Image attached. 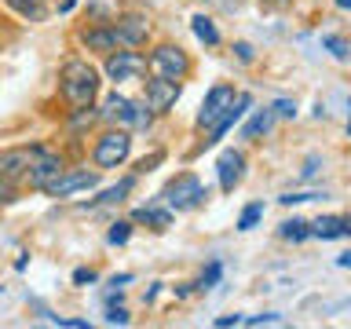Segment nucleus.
<instances>
[{
	"label": "nucleus",
	"instance_id": "nucleus-41",
	"mask_svg": "<svg viewBox=\"0 0 351 329\" xmlns=\"http://www.w3.org/2000/svg\"><path fill=\"white\" fill-rule=\"evenodd\" d=\"M348 136H351V114H348Z\"/></svg>",
	"mask_w": 351,
	"mask_h": 329
},
{
	"label": "nucleus",
	"instance_id": "nucleus-2",
	"mask_svg": "<svg viewBox=\"0 0 351 329\" xmlns=\"http://www.w3.org/2000/svg\"><path fill=\"white\" fill-rule=\"evenodd\" d=\"M95 110H99V121H103V125H117V128H128V132L154 125V114L143 106V99H128L125 92H117V88Z\"/></svg>",
	"mask_w": 351,
	"mask_h": 329
},
{
	"label": "nucleus",
	"instance_id": "nucleus-35",
	"mask_svg": "<svg viewBox=\"0 0 351 329\" xmlns=\"http://www.w3.org/2000/svg\"><path fill=\"white\" fill-rule=\"evenodd\" d=\"M11 197H15V183H8L4 175H0V205L11 202Z\"/></svg>",
	"mask_w": 351,
	"mask_h": 329
},
{
	"label": "nucleus",
	"instance_id": "nucleus-23",
	"mask_svg": "<svg viewBox=\"0 0 351 329\" xmlns=\"http://www.w3.org/2000/svg\"><path fill=\"white\" fill-rule=\"evenodd\" d=\"M219 278H223V263L213 260V263H208V267L202 271V278L194 282V289H197V293H208V289H216V282H219Z\"/></svg>",
	"mask_w": 351,
	"mask_h": 329
},
{
	"label": "nucleus",
	"instance_id": "nucleus-37",
	"mask_svg": "<svg viewBox=\"0 0 351 329\" xmlns=\"http://www.w3.org/2000/svg\"><path fill=\"white\" fill-rule=\"evenodd\" d=\"M337 267H351V252H344V256L337 260Z\"/></svg>",
	"mask_w": 351,
	"mask_h": 329
},
{
	"label": "nucleus",
	"instance_id": "nucleus-32",
	"mask_svg": "<svg viewBox=\"0 0 351 329\" xmlns=\"http://www.w3.org/2000/svg\"><path fill=\"white\" fill-rule=\"evenodd\" d=\"M241 322H245V326H271V322H282V318L274 315V311H267V315H252V318H241Z\"/></svg>",
	"mask_w": 351,
	"mask_h": 329
},
{
	"label": "nucleus",
	"instance_id": "nucleus-29",
	"mask_svg": "<svg viewBox=\"0 0 351 329\" xmlns=\"http://www.w3.org/2000/svg\"><path fill=\"white\" fill-rule=\"evenodd\" d=\"M92 282H99V271L95 267H77L73 271V285H92Z\"/></svg>",
	"mask_w": 351,
	"mask_h": 329
},
{
	"label": "nucleus",
	"instance_id": "nucleus-12",
	"mask_svg": "<svg viewBox=\"0 0 351 329\" xmlns=\"http://www.w3.org/2000/svg\"><path fill=\"white\" fill-rule=\"evenodd\" d=\"M114 29L121 37V48H143L150 40V19L143 11H121L114 19Z\"/></svg>",
	"mask_w": 351,
	"mask_h": 329
},
{
	"label": "nucleus",
	"instance_id": "nucleus-27",
	"mask_svg": "<svg viewBox=\"0 0 351 329\" xmlns=\"http://www.w3.org/2000/svg\"><path fill=\"white\" fill-rule=\"evenodd\" d=\"M322 44H326V48L337 55V59H348V40H344V37H337V33H326Z\"/></svg>",
	"mask_w": 351,
	"mask_h": 329
},
{
	"label": "nucleus",
	"instance_id": "nucleus-4",
	"mask_svg": "<svg viewBox=\"0 0 351 329\" xmlns=\"http://www.w3.org/2000/svg\"><path fill=\"white\" fill-rule=\"evenodd\" d=\"M205 202H208V186L197 180L194 172L172 175L161 191V205H169L172 212H194V208H202Z\"/></svg>",
	"mask_w": 351,
	"mask_h": 329
},
{
	"label": "nucleus",
	"instance_id": "nucleus-8",
	"mask_svg": "<svg viewBox=\"0 0 351 329\" xmlns=\"http://www.w3.org/2000/svg\"><path fill=\"white\" fill-rule=\"evenodd\" d=\"M234 99H238V88L230 84V81H219V84H213V88H208V92H205L202 106H197L194 128H197V132H208V128H213L219 117L227 114L230 106H234Z\"/></svg>",
	"mask_w": 351,
	"mask_h": 329
},
{
	"label": "nucleus",
	"instance_id": "nucleus-19",
	"mask_svg": "<svg viewBox=\"0 0 351 329\" xmlns=\"http://www.w3.org/2000/svg\"><path fill=\"white\" fill-rule=\"evenodd\" d=\"M136 180H139L136 172H132V175H125V180H121L117 186H110V191H103V194L95 197V202H88L84 208H99V205H117V202H125V194H132V191H136Z\"/></svg>",
	"mask_w": 351,
	"mask_h": 329
},
{
	"label": "nucleus",
	"instance_id": "nucleus-11",
	"mask_svg": "<svg viewBox=\"0 0 351 329\" xmlns=\"http://www.w3.org/2000/svg\"><path fill=\"white\" fill-rule=\"evenodd\" d=\"M77 44H81L88 55H103L106 59L110 51L121 48V37H117L114 22H92V26L77 29Z\"/></svg>",
	"mask_w": 351,
	"mask_h": 329
},
{
	"label": "nucleus",
	"instance_id": "nucleus-36",
	"mask_svg": "<svg viewBox=\"0 0 351 329\" xmlns=\"http://www.w3.org/2000/svg\"><path fill=\"white\" fill-rule=\"evenodd\" d=\"M315 172H318V158H307V164H304V172H300V175H304V180H311Z\"/></svg>",
	"mask_w": 351,
	"mask_h": 329
},
{
	"label": "nucleus",
	"instance_id": "nucleus-15",
	"mask_svg": "<svg viewBox=\"0 0 351 329\" xmlns=\"http://www.w3.org/2000/svg\"><path fill=\"white\" fill-rule=\"evenodd\" d=\"M216 175H219V191L223 194H234L238 186H241V180H245V154L241 150H223L216 158Z\"/></svg>",
	"mask_w": 351,
	"mask_h": 329
},
{
	"label": "nucleus",
	"instance_id": "nucleus-1",
	"mask_svg": "<svg viewBox=\"0 0 351 329\" xmlns=\"http://www.w3.org/2000/svg\"><path fill=\"white\" fill-rule=\"evenodd\" d=\"M99 88H103V73H99L88 59H81V55H70V59L59 66V99L70 110L92 106L99 99Z\"/></svg>",
	"mask_w": 351,
	"mask_h": 329
},
{
	"label": "nucleus",
	"instance_id": "nucleus-40",
	"mask_svg": "<svg viewBox=\"0 0 351 329\" xmlns=\"http://www.w3.org/2000/svg\"><path fill=\"white\" fill-rule=\"evenodd\" d=\"M337 8H351V0H337Z\"/></svg>",
	"mask_w": 351,
	"mask_h": 329
},
{
	"label": "nucleus",
	"instance_id": "nucleus-21",
	"mask_svg": "<svg viewBox=\"0 0 351 329\" xmlns=\"http://www.w3.org/2000/svg\"><path fill=\"white\" fill-rule=\"evenodd\" d=\"M4 4L15 11L19 19H26V22H44V15H48L44 0H4Z\"/></svg>",
	"mask_w": 351,
	"mask_h": 329
},
{
	"label": "nucleus",
	"instance_id": "nucleus-39",
	"mask_svg": "<svg viewBox=\"0 0 351 329\" xmlns=\"http://www.w3.org/2000/svg\"><path fill=\"white\" fill-rule=\"evenodd\" d=\"M263 4H267V8H285L289 0H263Z\"/></svg>",
	"mask_w": 351,
	"mask_h": 329
},
{
	"label": "nucleus",
	"instance_id": "nucleus-20",
	"mask_svg": "<svg viewBox=\"0 0 351 329\" xmlns=\"http://www.w3.org/2000/svg\"><path fill=\"white\" fill-rule=\"evenodd\" d=\"M191 29H194V37L205 44V48H216L219 44V29H216V22L205 15V11H197V15L191 19Z\"/></svg>",
	"mask_w": 351,
	"mask_h": 329
},
{
	"label": "nucleus",
	"instance_id": "nucleus-24",
	"mask_svg": "<svg viewBox=\"0 0 351 329\" xmlns=\"http://www.w3.org/2000/svg\"><path fill=\"white\" fill-rule=\"evenodd\" d=\"M260 219H263V202H252V205H245V208H241V216H238V230H252V227H256L260 223Z\"/></svg>",
	"mask_w": 351,
	"mask_h": 329
},
{
	"label": "nucleus",
	"instance_id": "nucleus-14",
	"mask_svg": "<svg viewBox=\"0 0 351 329\" xmlns=\"http://www.w3.org/2000/svg\"><path fill=\"white\" fill-rule=\"evenodd\" d=\"M33 154H37V143L0 150V175H4L8 183H26V172H29V164H33Z\"/></svg>",
	"mask_w": 351,
	"mask_h": 329
},
{
	"label": "nucleus",
	"instance_id": "nucleus-43",
	"mask_svg": "<svg viewBox=\"0 0 351 329\" xmlns=\"http://www.w3.org/2000/svg\"><path fill=\"white\" fill-rule=\"evenodd\" d=\"M348 223H351V216H348Z\"/></svg>",
	"mask_w": 351,
	"mask_h": 329
},
{
	"label": "nucleus",
	"instance_id": "nucleus-26",
	"mask_svg": "<svg viewBox=\"0 0 351 329\" xmlns=\"http://www.w3.org/2000/svg\"><path fill=\"white\" fill-rule=\"evenodd\" d=\"M132 322V315L125 311V307H117L114 300H110V307H106V326H128Z\"/></svg>",
	"mask_w": 351,
	"mask_h": 329
},
{
	"label": "nucleus",
	"instance_id": "nucleus-18",
	"mask_svg": "<svg viewBox=\"0 0 351 329\" xmlns=\"http://www.w3.org/2000/svg\"><path fill=\"white\" fill-rule=\"evenodd\" d=\"M274 128V110L271 106H263V110H252V117L241 125V139H249V143H256L260 136H267V132Z\"/></svg>",
	"mask_w": 351,
	"mask_h": 329
},
{
	"label": "nucleus",
	"instance_id": "nucleus-3",
	"mask_svg": "<svg viewBox=\"0 0 351 329\" xmlns=\"http://www.w3.org/2000/svg\"><path fill=\"white\" fill-rule=\"evenodd\" d=\"M128 158H132V132L117 128V125H106L92 143V164L99 172H114Z\"/></svg>",
	"mask_w": 351,
	"mask_h": 329
},
{
	"label": "nucleus",
	"instance_id": "nucleus-5",
	"mask_svg": "<svg viewBox=\"0 0 351 329\" xmlns=\"http://www.w3.org/2000/svg\"><path fill=\"white\" fill-rule=\"evenodd\" d=\"M194 70V62H191V55H186L180 44H169V40H161V44H154V48L147 51V73L154 77H169V81H186Z\"/></svg>",
	"mask_w": 351,
	"mask_h": 329
},
{
	"label": "nucleus",
	"instance_id": "nucleus-38",
	"mask_svg": "<svg viewBox=\"0 0 351 329\" xmlns=\"http://www.w3.org/2000/svg\"><path fill=\"white\" fill-rule=\"evenodd\" d=\"M73 4H77V0H62V4H59V11L66 15V11H73Z\"/></svg>",
	"mask_w": 351,
	"mask_h": 329
},
{
	"label": "nucleus",
	"instance_id": "nucleus-34",
	"mask_svg": "<svg viewBox=\"0 0 351 329\" xmlns=\"http://www.w3.org/2000/svg\"><path fill=\"white\" fill-rule=\"evenodd\" d=\"M213 326H216V329H227V326H241V315H219V318H213Z\"/></svg>",
	"mask_w": 351,
	"mask_h": 329
},
{
	"label": "nucleus",
	"instance_id": "nucleus-28",
	"mask_svg": "<svg viewBox=\"0 0 351 329\" xmlns=\"http://www.w3.org/2000/svg\"><path fill=\"white\" fill-rule=\"evenodd\" d=\"M271 110H274V117H285V121L296 117V103H293V99H278V103H271Z\"/></svg>",
	"mask_w": 351,
	"mask_h": 329
},
{
	"label": "nucleus",
	"instance_id": "nucleus-33",
	"mask_svg": "<svg viewBox=\"0 0 351 329\" xmlns=\"http://www.w3.org/2000/svg\"><path fill=\"white\" fill-rule=\"evenodd\" d=\"M315 197H322V194H282L278 202L282 205H304V202H315Z\"/></svg>",
	"mask_w": 351,
	"mask_h": 329
},
{
	"label": "nucleus",
	"instance_id": "nucleus-10",
	"mask_svg": "<svg viewBox=\"0 0 351 329\" xmlns=\"http://www.w3.org/2000/svg\"><path fill=\"white\" fill-rule=\"evenodd\" d=\"M95 183H99V172H88V169H62L48 186H44L40 194H48V197H73V194H81V191H95Z\"/></svg>",
	"mask_w": 351,
	"mask_h": 329
},
{
	"label": "nucleus",
	"instance_id": "nucleus-42",
	"mask_svg": "<svg viewBox=\"0 0 351 329\" xmlns=\"http://www.w3.org/2000/svg\"><path fill=\"white\" fill-rule=\"evenodd\" d=\"M230 4H241V0H230Z\"/></svg>",
	"mask_w": 351,
	"mask_h": 329
},
{
	"label": "nucleus",
	"instance_id": "nucleus-30",
	"mask_svg": "<svg viewBox=\"0 0 351 329\" xmlns=\"http://www.w3.org/2000/svg\"><path fill=\"white\" fill-rule=\"evenodd\" d=\"M161 161H165V154H161V150H154L150 158H143V161L136 164V175H147V172L154 169V164H161Z\"/></svg>",
	"mask_w": 351,
	"mask_h": 329
},
{
	"label": "nucleus",
	"instance_id": "nucleus-13",
	"mask_svg": "<svg viewBox=\"0 0 351 329\" xmlns=\"http://www.w3.org/2000/svg\"><path fill=\"white\" fill-rule=\"evenodd\" d=\"M249 110H252V95H249V92H238V99H234V106H230L227 114H223V117H219V121H216L213 128L205 132V139H202V150H208V147H216V143L223 139V136H227L230 128H234V125H241V117H245Z\"/></svg>",
	"mask_w": 351,
	"mask_h": 329
},
{
	"label": "nucleus",
	"instance_id": "nucleus-9",
	"mask_svg": "<svg viewBox=\"0 0 351 329\" xmlns=\"http://www.w3.org/2000/svg\"><path fill=\"white\" fill-rule=\"evenodd\" d=\"M66 169V158L59 150H51V147H44V143H37V154H33V164H29V172H26V183L33 186V191H44L55 175H59Z\"/></svg>",
	"mask_w": 351,
	"mask_h": 329
},
{
	"label": "nucleus",
	"instance_id": "nucleus-44",
	"mask_svg": "<svg viewBox=\"0 0 351 329\" xmlns=\"http://www.w3.org/2000/svg\"><path fill=\"white\" fill-rule=\"evenodd\" d=\"M44 4H48V0H44Z\"/></svg>",
	"mask_w": 351,
	"mask_h": 329
},
{
	"label": "nucleus",
	"instance_id": "nucleus-6",
	"mask_svg": "<svg viewBox=\"0 0 351 329\" xmlns=\"http://www.w3.org/2000/svg\"><path fill=\"white\" fill-rule=\"evenodd\" d=\"M139 84H143V106H147L154 117L172 114L176 103H180V95H183V81H169V77L147 73Z\"/></svg>",
	"mask_w": 351,
	"mask_h": 329
},
{
	"label": "nucleus",
	"instance_id": "nucleus-31",
	"mask_svg": "<svg viewBox=\"0 0 351 329\" xmlns=\"http://www.w3.org/2000/svg\"><path fill=\"white\" fill-rule=\"evenodd\" d=\"M230 51H234L241 62H252V59H256V51H252V44H249V40H238V44H234V48H230Z\"/></svg>",
	"mask_w": 351,
	"mask_h": 329
},
{
	"label": "nucleus",
	"instance_id": "nucleus-22",
	"mask_svg": "<svg viewBox=\"0 0 351 329\" xmlns=\"http://www.w3.org/2000/svg\"><path fill=\"white\" fill-rule=\"evenodd\" d=\"M278 238H285V241H304V238H311V223L307 219H285V223L278 227Z\"/></svg>",
	"mask_w": 351,
	"mask_h": 329
},
{
	"label": "nucleus",
	"instance_id": "nucleus-7",
	"mask_svg": "<svg viewBox=\"0 0 351 329\" xmlns=\"http://www.w3.org/2000/svg\"><path fill=\"white\" fill-rule=\"evenodd\" d=\"M103 77L114 84H132L147 77V55L136 48H117L103 59Z\"/></svg>",
	"mask_w": 351,
	"mask_h": 329
},
{
	"label": "nucleus",
	"instance_id": "nucleus-17",
	"mask_svg": "<svg viewBox=\"0 0 351 329\" xmlns=\"http://www.w3.org/2000/svg\"><path fill=\"white\" fill-rule=\"evenodd\" d=\"M311 234L322 241H337V238L351 234V223H348V216H318L311 223Z\"/></svg>",
	"mask_w": 351,
	"mask_h": 329
},
{
	"label": "nucleus",
	"instance_id": "nucleus-25",
	"mask_svg": "<svg viewBox=\"0 0 351 329\" xmlns=\"http://www.w3.org/2000/svg\"><path fill=\"white\" fill-rule=\"evenodd\" d=\"M128 238H132V219H117V223L106 230V245H125Z\"/></svg>",
	"mask_w": 351,
	"mask_h": 329
},
{
	"label": "nucleus",
	"instance_id": "nucleus-16",
	"mask_svg": "<svg viewBox=\"0 0 351 329\" xmlns=\"http://www.w3.org/2000/svg\"><path fill=\"white\" fill-rule=\"evenodd\" d=\"M132 223H147L150 230H169L172 227V208L169 205H139L132 212Z\"/></svg>",
	"mask_w": 351,
	"mask_h": 329
}]
</instances>
